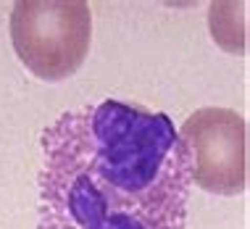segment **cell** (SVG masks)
<instances>
[{
  "mask_svg": "<svg viewBox=\"0 0 250 229\" xmlns=\"http://www.w3.org/2000/svg\"><path fill=\"white\" fill-rule=\"evenodd\" d=\"M37 229H185L190 171L174 121L100 100L42 129Z\"/></svg>",
  "mask_w": 250,
  "mask_h": 229,
  "instance_id": "1",
  "label": "cell"
},
{
  "mask_svg": "<svg viewBox=\"0 0 250 229\" xmlns=\"http://www.w3.org/2000/svg\"><path fill=\"white\" fill-rule=\"evenodd\" d=\"M92 16L79 0H21L11 8V42L35 77L69 79L90 53Z\"/></svg>",
  "mask_w": 250,
  "mask_h": 229,
  "instance_id": "2",
  "label": "cell"
},
{
  "mask_svg": "<svg viewBox=\"0 0 250 229\" xmlns=\"http://www.w3.org/2000/svg\"><path fill=\"white\" fill-rule=\"evenodd\" d=\"M190 182L213 195H240L248 185V126L232 108H198L179 126Z\"/></svg>",
  "mask_w": 250,
  "mask_h": 229,
  "instance_id": "3",
  "label": "cell"
}]
</instances>
